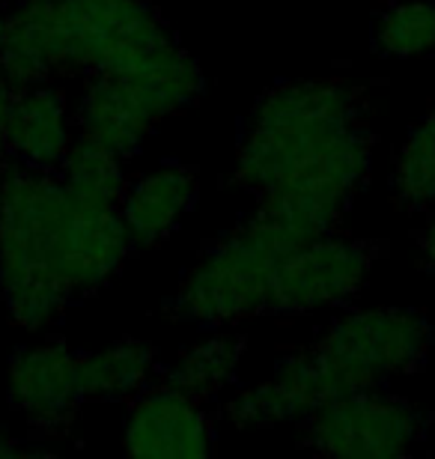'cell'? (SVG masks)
Here are the masks:
<instances>
[{
    "label": "cell",
    "mask_w": 435,
    "mask_h": 459,
    "mask_svg": "<svg viewBox=\"0 0 435 459\" xmlns=\"http://www.w3.org/2000/svg\"><path fill=\"white\" fill-rule=\"evenodd\" d=\"M132 251L119 209L78 204L57 170L0 168V299L13 325L45 332L101 290Z\"/></svg>",
    "instance_id": "1"
},
{
    "label": "cell",
    "mask_w": 435,
    "mask_h": 459,
    "mask_svg": "<svg viewBox=\"0 0 435 459\" xmlns=\"http://www.w3.org/2000/svg\"><path fill=\"white\" fill-rule=\"evenodd\" d=\"M364 93L337 78L283 81L265 90L239 143L230 182L260 197L322 159L367 123Z\"/></svg>",
    "instance_id": "2"
},
{
    "label": "cell",
    "mask_w": 435,
    "mask_h": 459,
    "mask_svg": "<svg viewBox=\"0 0 435 459\" xmlns=\"http://www.w3.org/2000/svg\"><path fill=\"white\" fill-rule=\"evenodd\" d=\"M295 245L272 224L248 215L212 242L176 290L168 310L182 323L233 325L268 314L277 265Z\"/></svg>",
    "instance_id": "3"
},
{
    "label": "cell",
    "mask_w": 435,
    "mask_h": 459,
    "mask_svg": "<svg viewBox=\"0 0 435 459\" xmlns=\"http://www.w3.org/2000/svg\"><path fill=\"white\" fill-rule=\"evenodd\" d=\"M432 349L430 319L414 307H361L335 319L310 346L328 403L382 388L387 379L423 367Z\"/></svg>",
    "instance_id": "4"
},
{
    "label": "cell",
    "mask_w": 435,
    "mask_h": 459,
    "mask_svg": "<svg viewBox=\"0 0 435 459\" xmlns=\"http://www.w3.org/2000/svg\"><path fill=\"white\" fill-rule=\"evenodd\" d=\"M427 433V415L378 388L355 391L326 403L301 420L299 445L322 456L396 459L405 456Z\"/></svg>",
    "instance_id": "5"
},
{
    "label": "cell",
    "mask_w": 435,
    "mask_h": 459,
    "mask_svg": "<svg viewBox=\"0 0 435 459\" xmlns=\"http://www.w3.org/2000/svg\"><path fill=\"white\" fill-rule=\"evenodd\" d=\"M66 75H123L146 54L173 42L146 0H63Z\"/></svg>",
    "instance_id": "6"
},
{
    "label": "cell",
    "mask_w": 435,
    "mask_h": 459,
    "mask_svg": "<svg viewBox=\"0 0 435 459\" xmlns=\"http://www.w3.org/2000/svg\"><path fill=\"white\" fill-rule=\"evenodd\" d=\"M376 256L373 242L331 233L295 247L272 278L268 314H310L346 305L367 283Z\"/></svg>",
    "instance_id": "7"
},
{
    "label": "cell",
    "mask_w": 435,
    "mask_h": 459,
    "mask_svg": "<svg viewBox=\"0 0 435 459\" xmlns=\"http://www.w3.org/2000/svg\"><path fill=\"white\" fill-rule=\"evenodd\" d=\"M13 409L42 436H63L84 403L78 382V352L66 341L27 343L13 355L6 373Z\"/></svg>",
    "instance_id": "8"
},
{
    "label": "cell",
    "mask_w": 435,
    "mask_h": 459,
    "mask_svg": "<svg viewBox=\"0 0 435 459\" xmlns=\"http://www.w3.org/2000/svg\"><path fill=\"white\" fill-rule=\"evenodd\" d=\"M123 447L141 459H203L215 451V427L200 400L161 382L135 397Z\"/></svg>",
    "instance_id": "9"
},
{
    "label": "cell",
    "mask_w": 435,
    "mask_h": 459,
    "mask_svg": "<svg viewBox=\"0 0 435 459\" xmlns=\"http://www.w3.org/2000/svg\"><path fill=\"white\" fill-rule=\"evenodd\" d=\"M0 75L13 93L66 75L63 0H15L4 13Z\"/></svg>",
    "instance_id": "10"
},
{
    "label": "cell",
    "mask_w": 435,
    "mask_h": 459,
    "mask_svg": "<svg viewBox=\"0 0 435 459\" xmlns=\"http://www.w3.org/2000/svg\"><path fill=\"white\" fill-rule=\"evenodd\" d=\"M328 403L319 367L310 349H299L277 361L272 379L236 391L227 400L224 418L236 429H274L301 424Z\"/></svg>",
    "instance_id": "11"
},
{
    "label": "cell",
    "mask_w": 435,
    "mask_h": 459,
    "mask_svg": "<svg viewBox=\"0 0 435 459\" xmlns=\"http://www.w3.org/2000/svg\"><path fill=\"white\" fill-rule=\"evenodd\" d=\"M66 93L48 84L15 93L6 126V159L33 170H57L75 141Z\"/></svg>",
    "instance_id": "12"
},
{
    "label": "cell",
    "mask_w": 435,
    "mask_h": 459,
    "mask_svg": "<svg viewBox=\"0 0 435 459\" xmlns=\"http://www.w3.org/2000/svg\"><path fill=\"white\" fill-rule=\"evenodd\" d=\"M197 195V170L179 161H164L141 179L128 182L119 200V218L132 247L161 245L194 209Z\"/></svg>",
    "instance_id": "13"
},
{
    "label": "cell",
    "mask_w": 435,
    "mask_h": 459,
    "mask_svg": "<svg viewBox=\"0 0 435 459\" xmlns=\"http://www.w3.org/2000/svg\"><path fill=\"white\" fill-rule=\"evenodd\" d=\"M75 123L78 134L92 137L123 159L141 150L155 128L137 99L128 93V87L114 75H90L84 96L75 108Z\"/></svg>",
    "instance_id": "14"
},
{
    "label": "cell",
    "mask_w": 435,
    "mask_h": 459,
    "mask_svg": "<svg viewBox=\"0 0 435 459\" xmlns=\"http://www.w3.org/2000/svg\"><path fill=\"white\" fill-rule=\"evenodd\" d=\"M155 367V349L146 341H117L96 352L78 355V382L84 403H123L146 391Z\"/></svg>",
    "instance_id": "15"
},
{
    "label": "cell",
    "mask_w": 435,
    "mask_h": 459,
    "mask_svg": "<svg viewBox=\"0 0 435 459\" xmlns=\"http://www.w3.org/2000/svg\"><path fill=\"white\" fill-rule=\"evenodd\" d=\"M245 358V337L239 334H212L206 341L188 346L164 370V385L206 403L218 397L239 379V367Z\"/></svg>",
    "instance_id": "16"
},
{
    "label": "cell",
    "mask_w": 435,
    "mask_h": 459,
    "mask_svg": "<svg viewBox=\"0 0 435 459\" xmlns=\"http://www.w3.org/2000/svg\"><path fill=\"white\" fill-rule=\"evenodd\" d=\"M123 161V155H117L92 137L78 134L69 146L66 159L60 161L57 177L78 204L119 209V200L128 188Z\"/></svg>",
    "instance_id": "17"
},
{
    "label": "cell",
    "mask_w": 435,
    "mask_h": 459,
    "mask_svg": "<svg viewBox=\"0 0 435 459\" xmlns=\"http://www.w3.org/2000/svg\"><path fill=\"white\" fill-rule=\"evenodd\" d=\"M394 204L409 212L435 206V108L396 150L391 170Z\"/></svg>",
    "instance_id": "18"
},
{
    "label": "cell",
    "mask_w": 435,
    "mask_h": 459,
    "mask_svg": "<svg viewBox=\"0 0 435 459\" xmlns=\"http://www.w3.org/2000/svg\"><path fill=\"white\" fill-rule=\"evenodd\" d=\"M373 42L382 57H427L435 51V4L403 0L382 9L373 24Z\"/></svg>",
    "instance_id": "19"
},
{
    "label": "cell",
    "mask_w": 435,
    "mask_h": 459,
    "mask_svg": "<svg viewBox=\"0 0 435 459\" xmlns=\"http://www.w3.org/2000/svg\"><path fill=\"white\" fill-rule=\"evenodd\" d=\"M33 454H42V451H36V447L27 442H18L15 436H9L6 429H0V459H24Z\"/></svg>",
    "instance_id": "20"
},
{
    "label": "cell",
    "mask_w": 435,
    "mask_h": 459,
    "mask_svg": "<svg viewBox=\"0 0 435 459\" xmlns=\"http://www.w3.org/2000/svg\"><path fill=\"white\" fill-rule=\"evenodd\" d=\"M13 87L0 75V159H6V126H9V108H13Z\"/></svg>",
    "instance_id": "21"
},
{
    "label": "cell",
    "mask_w": 435,
    "mask_h": 459,
    "mask_svg": "<svg viewBox=\"0 0 435 459\" xmlns=\"http://www.w3.org/2000/svg\"><path fill=\"white\" fill-rule=\"evenodd\" d=\"M421 256H423V265H427L430 272H435V215L430 218V224L423 227L421 233Z\"/></svg>",
    "instance_id": "22"
},
{
    "label": "cell",
    "mask_w": 435,
    "mask_h": 459,
    "mask_svg": "<svg viewBox=\"0 0 435 459\" xmlns=\"http://www.w3.org/2000/svg\"><path fill=\"white\" fill-rule=\"evenodd\" d=\"M0 33H4V9H0Z\"/></svg>",
    "instance_id": "23"
}]
</instances>
